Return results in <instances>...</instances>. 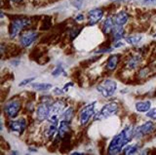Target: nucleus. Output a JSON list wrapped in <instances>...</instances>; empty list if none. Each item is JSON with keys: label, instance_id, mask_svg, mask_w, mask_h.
<instances>
[{"label": "nucleus", "instance_id": "14", "mask_svg": "<svg viewBox=\"0 0 156 155\" xmlns=\"http://www.w3.org/2000/svg\"><path fill=\"white\" fill-rule=\"evenodd\" d=\"M119 60H120V55H111L108 58V60H107V64H106L107 69L109 71H113L117 67Z\"/></svg>", "mask_w": 156, "mask_h": 155}, {"label": "nucleus", "instance_id": "32", "mask_svg": "<svg viewBox=\"0 0 156 155\" xmlns=\"http://www.w3.org/2000/svg\"><path fill=\"white\" fill-rule=\"evenodd\" d=\"M124 44L122 42H120V41H117V42H115V44L113 45V47L114 48H118V47H121V46H123Z\"/></svg>", "mask_w": 156, "mask_h": 155}, {"label": "nucleus", "instance_id": "6", "mask_svg": "<svg viewBox=\"0 0 156 155\" xmlns=\"http://www.w3.org/2000/svg\"><path fill=\"white\" fill-rule=\"evenodd\" d=\"M97 101L87 104L85 107H83L79 113V120L81 126H86L88 122L90 121V119L94 116L95 114V107H96Z\"/></svg>", "mask_w": 156, "mask_h": 155}, {"label": "nucleus", "instance_id": "26", "mask_svg": "<svg viewBox=\"0 0 156 155\" xmlns=\"http://www.w3.org/2000/svg\"><path fill=\"white\" fill-rule=\"evenodd\" d=\"M35 79V77H31V78H27V79H24V80H23L21 83L19 84V86L20 87H22V86H26V85H27V84H29V83H31V82Z\"/></svg>", "mask_w": 156, "mask_h": 155}, {"label": "nucleus", "instance_id": "15", "mask_svg": "<svg viewBox=\"0 0 156 155\" xmlns=\"http://www.w3.org/2000/svg\"><path fill=\"white\" fill-rule=\"evenodd\" d=\"M112 39L114 42L120 41L122 38L124 37V30L123 26H114L113 30H112Z\"/></svg>", "mask_w": 156, "mask_h": 155}, {"label": "nucleus", "instance_id": "17", "mask_svg": "<svg viewBox=\"0 0 156 155\" xmlns=\"http://www.w3.org/2000/svg\"><path fill=\"white\" fill-rule=\"evenodd\" d=\"M114 26H115V23L113 21V18H107L104 23V26H102V30H104L105 34H107V33L112 31Z\"/></svg>", "mask_w": 156, "mask_h": 155}, {"label": "nucleus", "instance_id": "18", "mask_svg": "<svg viewBox=\"0 0 156 155\" xmlns=\"http://www.w3.org/2000/svg\"><path fill=\"white\" fill-rule=\"evenodd\" d=\"M73 116H74V109H73V107H67L62 113V120L70 122Z\"/></svg>", "mask_w": 156, "mask_h": 155}, {"label": "nucleus", "instance_id": "24", "mask_svg": "<svg viewBox=\"0 0 156 155\" xmlns=\"http://www.w3.org/2000/svg\"><path fill=\"white\" fill-rule=\"evenodd\" d=\"M65 74V75H66V73H65V69H63V67L62 66H61V65H58L56 69H55V70L53 71V73H52V75L53 76H58L60 74Z\"/></svg>", "mask_w": 156, "mask_h": 155}, {"label": "nucleus", "instance_id": "28", "mask_svg": "<svg viewBox=\"0 0 156 155\" xmlns=\"http://www.w3.org/2000/svg\"><path fill=\"white\" fill-rule=\"evenodd\" d=\"M72 5L74 6V7H76V8H81V6H82V3H83V0H72Z\"/></svg>", "mask_w": 156, "mask_h": 155}, {"label": "nucleus", "instance_id": "23", "mask_svg": "<svg viewBox=\"0 0 156 155\" xmlns=\"http://www.w3.org/2000/svg\"><path fill=\"white\" fill-rule=\"evenodd\" d=\"M139 150V146L136 144H131V145H127L125 148L123 149V152L126 155H132V154H136Z\"/></svg>", "mask_w": 156, "mask_h": 155}, {"label": "nucleus", "instance_id": "5", "mask_svg": "<svg viewBox=\"0 0 156 155\" xmlns=\"http://www.w3.org/2000/svg\"><path fill=\"white\" fill-rule=\"evenodd\" d=\"M116 89H117L116 82L109 79L104 81V83L97 87V90L102 95L104 98H109V97H111L115 93Z\"/></svg>", "mask_w": 156, "mask_h": 155}, {"label": "nucleus", "instance_id": "30", "mask_svg": "<svg viewBox=\"0 0 156 155\" xmlns=\"http://www.w3.org/2000/svg\"><path fill=\"white\" fill-rule=\"evenodd\" d=\"M84 16L82 15V14H79V15H77L76 17H75V21H77L78 23H80V22H83L84 21Z\"/></svg>", "mask_w": 156, "mask_h": 155}, {"label": "nucleus", "instance_id": "11", "mask_svg": "<svg viewBox=\"0 0 156 155\" xmlns=\"http://www.w3.org/2000/svg\"><path fill=\"white\" fill-rule=\"evenodd\" d=\"M102 16H104V11L101 8H96L89 11V13H88V23H89V26H94L98 23L101 20Z\"/></svg>", "mask_w": 156, "mask_h": 155}, {"label": "nucleus", "instance_id": "9", "mask_svg": "<svg viewBox=\"0 0 156 155\" xmlns=\"http://www.w3.org/2000/svg\"><path fill=\"white\" fill-rule=\"evenodd\" d=\"M27 128V121L24 118H20L18 120L11 121L9 123V129L18 135H22Z\"/></svg>", "mask_w": 156, "mask_h": 155}, {"label": "nucleus", "instance_id": "12", "mask_svg": "<svg viewBox=\"0 0 156 155\" xmlns=\"http://www.w3.org/2000/svg\"><path fill=\"white\" fill-rule=\"evenodd\" d=\"M70 132V126H69V122L67 121H63L62 120L60 126H58V138L65 139L68 135H69Z\"/></svg>", "mask_w": 156, "mask_h": 155}, {"label": "nucleus", "instance_id": "34", "mask_svg": "<svg viewBox=\"0 0 156 155\" xmlns=\"http://www.w3.org/2000/svg\"><path fill=\"white\" fill-rule=\"evenodd\" d=\"M153 36H154V37H156V33H155V34H154V35H153Z\"/></svg>", "mask_w": 156, "mask_h": 155}, {"label": "nucleus", "instance_id": "21", "mask_svg": "<svg viewBox=\"0 0 156 155\" xmlns=\"http://www.w3.org/2000/svg\"><path fill=\"white\" fill-rule=\"evenodd\" d=\"M140 57L134 56L128 61V62H127V66H128V69H134L140 65Z\"/></svg>", "mask_w": 156, "mask_h": 155}, {"label": "nucleus", "instance_id": "2", "mask_svg": "<svg viewBox=\"0 0 156 155\" xmlns=\"http://www.w3.org/2000/svg\"><path fill=\"white\" fill-rule=\"evenodd\" d=\"M30 25V21L27 18H17L11 23L10 26L9 34L11 38H15L20 32H21L23 28L27 27Z\"/></svg>", "mask_w": 156, "mask_h": 155}, {"label": "nucleus", "instance_id": "20", "mask_svg": "<svg viewBox=\"0 0 156 155\" xmlns=\"http://www.w3.org/2000/svg\"><path fill=\"white\" fill-rule=\"evenodd\" d=\"M58 125L57 124H53L51 123V125L49 126V127L47 128V130L45 131V137L47 139H52L54 136H55V134L58 132Z\"/></svg>", "mask_w": 156, "mask_h": 155}, {"label": "nucleus", "instance_id": "25", "mask_svg": "<svg viewBox=\"0 0 156 155\" xmlns=\"http://www.w3.org/2000/svg\"><path fill=\"white\" fill-rule=\"evenodd\" d=\"M146 116L150 119H153L156 120V108H152V109H149L147 112H146Z\"/></svg>", "mask_w": 156, "mask_h": 155}, {"label": "nucleus", "instance_id": "10", "mask_svg": "<svg viewBox=\"0 0 156 155\" xmlns=\"http://www.w3.org/2000/svg\"><path fill=\"white\" fill-rule=\"evenodd\" d=\"M38 34L35 31H27L22 34L21 39H20V43H21L22 47L27 48L29 45H31L32 43L36 40Z\"/></svg>", "mask_w": 156, "mask_h": 155}, {"label": "nucleus", "instance_id": "33", "mask_svg": "<svg viewBox=\"0 0 156 155\" xmlns=\"http://www.w3.org/2000/svg\"><path fill=\"white\" fill-rule=\"evenodd\" d=\"M145 2H154V1H156V0H144Z\"/></svg>", "mask_w": 156, "mask_h": 155}, {"label": "nucleus", "instance_id": "1", "mask_svg": "<svg viewBox=\"0 0 156 155\" xmlns=\"http://www.w3.org/2000/svg\"><path fill=\"white\" fill-rule=\"evenodd\" d=\"M135 130L132 126H127L121 132L114 136V138L111 139V142L108 145V153L115 155L119 154L122 150L124 149L125 145L128 144L131 139L134 138Z\"/></svg>", "mask_w": 156, "mask_h": 155}, {"label": "nucleus", "instance_id": "7", "mask_svg": "<svg viewBox=\"0 0 156 155\" xmlns=\"http://www.w3.org/2000/svg\"><path fill=\"white\" fill-rule=\"evenodd\" d=\"M155 124L151 121H147V122L144 123L141 126L138 127L135 130V134H134V138L136 139H141L143 137L146 135H149L155 130Z\"/></svg>", "mask_w": 156, "mask_h": 155}, {"label": "nucleus", "instance_id": "4", "mask_svg": "<svg viewBox=\"0 0 156 155\" xmlns=\"http://www.w3.org/2000/svg\"><path fill=\"white\" fill-rule=\"evenodd\" d=\"M117 111H118V104L114 103V101H111V103H108L102 106V108L97 113L95 118H96V120L106 119V118L110 117V116L114 115Z\"/></svg>", "mask_w": 156, "mask_h": 155}, {"label": "nucleus", "instance_id": "29", "mask_svg": "<svg viewBox=\"0 0 156 155\" xmlns=\"http://www.w3.org/2000/svg\"><path fill=\"white\" fill-rule=\"evenodd\" d=\"M63 91L62 89H60V88H55V90H54V94L55 95H58V96H61V95H63Z\"/></svg>", "mask_w": 156, "mask_h": 155}, {"label": "nucleus", "instance_id": "27", "mask_svg": "<svg viewBox=\"0 0 156 155\" xmlns=\"http://www.w3.org/2000/svg\"><path fill=\"white\" fill-rule=\"evenodd\" d=\"M81 30H82V28L80 27L79 28V30H78V28H76V30H71L70 31V38H71V39H73V38H75L78 34H79V32L81 31Z\"/></svg>", "mask_w": 156, "mask_h": 155}, {"label": "nucleus", "instance_id": "13", "mask_svg": "<svg viewBox=\"0 0 156 155\" xmlns=\"http://www.w3.org/2000/svg\"><path fill=\"white\" fill-rule=\"evenodd\" d=\"M128 19H129V15L127 14L126 12L122 11L119 12L118 14H116L113 18V21L115 26H123L125 23L128 22Z\"/></svg>", "mask_w": 156, "mask_h": 155}, {"label": "nucleus", "instance_id": "16", "mask_svg": "<svg viewBox=\"0 0 156 155\" xmlns=\"http://www.w3.org/2000/svg\"><path fill=\"white\" fill-rule=\"evenodd\" d=\"M151 107V103L148 100L146 101H138L136 104V109L139 112H147Z\"/></svg>", "mask_w": 156, "mask_h": 155}, {"label": "nucleus", "instance_id": "3", "mask_svg": "<svg viewBox=\"0 0 156 155\" xmlns=\"http://www.w3.org/2000/svg\"><path fill=\"white\" fill-rule=\"evenodd\" d=\"M21 107H22L21 101L19 100L14 99V100H9L8 103L5 104L3 110L7 117L13 119V118H16L18 116L20 110H21Z\"/></svg>", "mask_w": 156, "mask_h": 155}, {"label": "nucleus", "instance_id": "22", "mask_svg": "<svg viewBox=\"0 0 156 155\" xmlns=\"http://www.w3.org/2000/svg\"><path fill=\"white\" fill-rule=\"evenodd\" d=\"M31 87L37 91H47V90H50L53 86L50 83H34V84H31Z\"/></svg>", "mask_w": 156, "mask_h": 155}, {"label": "nucleus", "instance_id": "8", "mask_svg": "<svg viewBox=\"0 0 156 155\" xmlns=\"http://www.w3.org/2000/svg\"><path fill=\"white\" fill-rule=\"evenodd\" d=\"M51 112V104H49L47 103H42L38 105V107L36 109V115H37V120L39 122H42L45 119L49 118Z\"/></svg>", "mask_w": 156, "mask_h": 155}, {"label": "nucleus", "instance_id": "31", "mask_svg": "<svg viewBox=\"0 0 156 155\" xmlns=\"http://www.w3.org/2000/svg\"><path fill=\"white\" fill-rule=\"evenodd\" d=\"M69 86H73V83L72 82H68V83H66L65 86H63V91L66 92L68 90V88H69Z\"/></svg>", "mask_w": 156, "mask_h": 155}, {"label": "nucleus", "instance_id": "19", "mask_svg": "<svg viewBox=\"0 0 156 155\" xmlns=\"http://www.w3.org/2000/svg\"><path fill=\"white\" fill-rule=\"evenodd\" d=\"M143 39V36L140 34H134V35H130L128 37H126V42L130 45H136L141 41Z\"/></svg>", "mask_w": 156, "mask_h": 155}]
</instances>
